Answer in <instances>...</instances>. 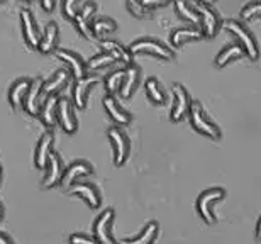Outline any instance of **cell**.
I'll use <instances>...</instances> for the list:
<instances>
[{
	"label": "cell",
	"instance_id": "cell-1",
	"mask_svg": "<svg viewBox=\"0 0 261 244\" xmlns=\"http://www.w3.org/2000/svg\"><path fill=\"white\" fill-rule=\"evenodd\" d=\"M224 28H226L229 33H232L238 38V43L241 44V48L244 49V53L248 55L249 60H258L259 58V46L258 41L254 38V34L249 31L246 25H244L241 20L238 19H227L224 20Z\"/></svg>",
	"mask_w": 261,
	"mask_h": 244
},
{
	"label": "cell",
	"instance_id": "cell-2",
	"mask_svg": "<svg viewBox=\"0 0 261 244\" xmlns=\"http://www.w3.org/2000/svg\"><path fill=\"white\" fill-rule=\"evenodd\" d=\"M189 119H190V124L194 126L195 131L203 134V136L212 138V139L221 138V129H219L216 122H212V119L207 116V112L203 111L202 103L198 100L192 102V105L189 109Z\"/></svg>",
	"mask_w": 261,
	"mask_h": 244
},
{
	"label": "cell",
	"instance_id": "cell-3",
	"mask_svg": "<svg viewBox=\"0 0 261 244\" xmlns=\"http://www.w3.org/2000/svg\"><path fill=\"white\" fill-rule=\"evenodd\" d=\"M130 53H149L153 56H158V58L163 60H171L173 58V51H171L170 46H166L163 41L151 38V36H144V38H138L134 39L129 46Z\"/></svg>",
	"mask_w": 261,
	"mask_h": 244
},
{
	"label": "cell",
	"instance_id": "cell-4",
	"mask_svg": "<svg viewBox=\"0 0 261 244\" xmlns=\"http://www.w3.org/2000/svg\"><path fill=\"white\" fill-rule=\"evenodd\" d=\"M226 197V192L219 186H214V188L205 190L203 194L197 199V212L200 214L205 224H216V214H214V205L217 204L219 200H222Z\"/></svg>",
	"mask_w": 261,
	"mask_h": 244
},
{
	"label": "cell",
	"instance_id": "cell-5",
	"mask_svg": "<svg viewBox=\"0 0 261 244\" xmlns=\"http://www.w3.org/2000/svg\"><path fill=\"white\" fill-rule=\"evenodd\" d=\"M192 105V98L189 90L181 85V83H175L171 87V111L170 119L173 122L181 121L185 116H189V109Z\"/></svg>",
	"mask_w": 261,
	"mask_h": 244
},
{
	"label": "cell",
	"instance_id": "cell-6",
	"mask_svg": "<svg viewBox=\"0 0 261 244\" xmlns=\"http://www.w3.org/2000/svg\"><path fill=\"white\" fill-rule=\"evenodd\" d=\"M95 12H97V2L95 0H87V2L78 9L75 17H73V22H75L76 29L80 31L85 38H90V39L97 38L95 31L92 28V20H93Z\"/></svg>",
	"mask_w": 261,
	"mask_h": 244
},
{
	"label": "cell",
	"instance_id": "cell-7",
	"mask_svg": "<svg viewBox=\"0 0 261 244\" xmlns=\"http://www.w3.org/2000/svg\"><path fill=\"white\" fill-rule=\"evenodd\" d=\"M109 139H111L112 144V151H114V165L121 166L126 163V159L129 156L130 151V144L129 139L126 136V132L122 131L121 126H112L109 129Z\"/></svg>",
	"mask_w": 261,
	"mask_h": 244
},
{
	"label": "cell",
	"instance_id": "cell-8",
	"mask_svg": "<svg viewBox=\"0 0 261 244\" xmlns=\"http://www.w3.org/2000/svg\"><path fill=\"white\" fill-rule=\"evenodd\" d=\"M198 14H200V29L203 33V38H212L217 34V31L221 29L222 20L221 15L212 5L207 4H198Z\"/></svg>",
	"mask_w": 261,
	"mask_h": 244
},
{
	"label": "cell",
	"instance_id": "cell-9",
	"mask_svg": "<svg viewBox=\"0 0 261 244\" xmlns=\"http://www.w3.org/2000/svg\"><path fill=\"white\" fill-rule=\"evenodd\" d=\"M19 17H20V28H22V34H24L25 41H28V44L33 46V48H38L41 33H39L38 19H36V15L33 14V10L28 9V7H22V9H20V12H19Z\"/></svg>",
	"mask_w": 261,
	"mask_h": 244
},
{
	"label": "cell",
	"instance_id": "cell-10",
	"mask_svg": "<svg viewBox=\"0 0 261 244\" xmlns=\"http://www.w3.org/2000/svg\"><path fill=\"white\" fill-rule=\"evenodd\" d=\"M55 55L58 56L60 60H63V63L68 66V70L71 71V76L73 78H80V76L87 75L88 73V68H87V61L82 58L80 53L73 49H66V48H56L55 49Z\"/></svg>",
	"mask_w": 261,
	"mask_h": 244
},
{
	"label": "cell",
	"instance_id": "cell-11",
	"mask_svg": "<svg viewBox=\"0 0 261 244\" xmlns=\"http://www.w3.org/2000/svg\"><path fill=\"white\" fill-rule=\"evenodd\" d=\"M112 222H114V210L112 209L103 210L95 219V222H93V237H95L100 244H114V237L111 232Z\"/></svg>",
	"mask_w": 261,
	"mask_h": 244
},
{
	"label": "cell",
	"instance_id": "cell-12",
	"mask_svg": "<svg viewBox=\"0 0 261 244\" xmlns=\"http://www.w3.org/2000/svg\"><path fill=\"white\" fill-rule=\"evenodd\" d=\"M100 76L98 75H83L80 78H75V83H73V105H76L78 109H85L87 105V98H88V90L95 85Z\"/></svg>",
	"mask_w": 261,
	"mask_h": 244
},
{
	"label": "cell",
	"instance_id": "cell-13",
	"mask_svg": "<svg viewBox=\"0 0 261 244\" xmlns=\"http://www.w3.org/2000/svg\"><path fill=\"white\" fill-rule=\"evenodd\" d=\"M58 124L68 134H73L78 129V121L75 111H73V102L68 97L58 98Z\"/></svg>",
	"mask_w": 261,
	"mask_h": 244
},
{
	"label": "cell",
	"instance_id": "cell-14",
	"mask_svg": "<svg viewBox=\"0 0 261 244\" xmlns=\"http://www.w3.org/2000/svg\"><path fill=\"white\" fill-rule=\"evenodd\" d=\"M93 173V168L92 165L85 161V159H78V161H73L68 168L65 170L63 173V178H61V186H63L65 190H70L73 185L76 183L78 178H82V176H88Z\"/></svg>",
	"mask_w": 261,
	"mask_h": 244
},
{
	"label": "cell",
	"instance_id": "cell-15",
	"mask_svg": "<svg viewBox=\"0 0 261 244\" xmlns=\"http://www.w3.org/2000/svg\"><path fill=\"white\" fill-rule=\"evenodd\" d=\"M102 103H103L106 112L111 116L112 121L116 122V126H126V124L130 122V114L121 105V102L117 100L116 95H112V93H106Z\"/></svg>",
	"mask_w": 261,
	"mask_h": 244
},
{
	"label": "cell",
	"instance_id": "cell-16",
	"mask_svg": "<svg viewBox=\"0 0 261 244\" xmlns=\"http://www.w3.org/2000/svg\"><path fill=\"white\" fill-rule=\"evenodd\" d=\"M46 176H44V181H43V186L44 188H53L58 183H61V178H63V163H61V158L60 154L53 151L49 154L48 158V165H46Z\"/></svg>",
	"mask_w": 261,
	"mask_h": 244
},
{
	"label": "cell",
	"instance_id": "cell-17",
	"mask_svg": "<svg viewBox=\"0 0 261 244\" xmlns=\"http://www.w3.org/2000/svg\"><path fill=\"white\" fill-rule=\"evenodd\" d=\"M53 143H55V136L49 131H46L43 136L39 138V141H38V144H36V149H34L36 168H41V170L46 168L49 154L53 153Z\"/></svg>",
	"mask_w": 261,
	"mask_h": 244
},
{
	"label": "cell",
	"instance_id": "cell-18",
	"mask_svg": "<svg viewBox=\"0 0 261 244\" xmlns=\"http://www.w3.org/2000/svg\"><path fill=\"white\" fill-rule=\"evenodd\" d=\"M71 78V71L68 70V66H63V68H58L53 75L49 76L48 80L43 82V95H58V92L63 88L68 82Z\"/></svg>",
	"mask_w": 261,
	"mask_h": 244
},
{
	"label": "cell",
	"instance_id": "cell-19",
	"mask_svg": "<svg viewBox=\"0 0 261 244\" xmlns=\"http://www.w3.org/2000/svg\"><path fill=\"white\" fill-rule=\"evenodd\" d=\"M43 78H34L31 80V85H29V90L25 93V98H24V109L28 111L31 116H39V109H41V103H39V98L43 97Z\"/></svg>",
	"mask_w": 261,
	"mask_h": 244
},
{
	"label": "cell",
	"instance_id": "cell-20",
	"mask_svg": "<svg viewBox=\"0 0 261 244\" xmlns=\"http://www.w3.org/2000/svg\"><path fill=\"white\" fill-rule=\"evenodd\" d=\"M58 38H60V29H58V22L56 20H48L41 33L39 38V44L38 49L41 53H49V51H55L58 48Z\"/></svg>",
	"mask_w": 261,
	"mask_h": 244
},
{
	"label": "cell",
	"instance_id": "cell-21",
	"mask_svg": "<svg viewBox=\"0 0 261 244\" xmlns=\"http://www.w3.org/2000/svg\"><path fill=\"white\" fill-rule=\"evenodd\" d=\"M58 98H60L58 95L44 97V100L41 103V109H39L41 122L49 129H53L56 124H58Z\"/></svg>",
	"mask_w": 261,
	"mask_h": 244
},
{
	"label": "cell",
	"instance_id": "cell-22",
	"mask_svg": "<svg viewBox=\"0 0 261 244\" xmlns=\"http://www.w3.org/2000/svg\"><path fill=\"white\" fill-rule=\"evenodd\" d=\"M70 192L73 195H78L80 199H83L87 202L92 209H98L102 204V195L100 192L97 190L95 185L92 183H75L70 188Z\"/></svg>",
	"mask_w": 261,
	"mask_h": 244
},
{
	"label": "cell",
	"instance_id": "cell-23",
	"mask_svg": "<svg viewBox=\"0 0 261 244\" xmlns=\"http://www.w3.org/2000/svg\"><path fill=\"white\" fill-rule=\"evenodd\" d=\"M139 80H141L139 66L134 65V63L126 65V71H124V82H122L121 92H119V93H121L124 98H129L134 93L136 88H138Z\"/></svg>",
	"mask_w": 261,
	"mask_h": 244
},
{
	"label": "cell",
	"instance_id": "cell-24",
	"mask_svg": "<svg viewBox=\"0 0 261 244\" xmlns=\"http://www.w3.org/2000/svg\"><path fill=\"white\" fill-rule=\"evenodd\" d=\"M203 33L198 25L192 24V25H184V28H176L171 31L170 34V43L173 46H181L185 41L189 39H202Z\"/></svg>",
	"mask_w": 261,
	"mask_h": 244
},
{
	"label": "cell",
	"instance_id": "cell-25",
	"mask_svg": "<svg viewBox=\"0 0 261 244\" xmlns=\"http://www.w3.org/2000/svg\"><path fill=\"white\" fill-rule=\"evenodd\" d=\"M100 48L109 51L111 55H114L117 58V61H122V63L130 65L133 63V53L127 48L126 44H122L121 41L116 39H102L100 41Z\"/></svg>",
	"mask_w": 261,
	"mask_h": 244
},
{
	"label": "cell",
	"instance_id": "cell-26",
	"mask_svg": "<svg viewBox=\"0 0 261 244\" xmlns=\"http://www.w3.org/2000/svg\"><path fill=\"white\" fill-rule=\"evenodd\" d=\"M29 85H31V78H17L12 85L9 87V102L12 107H20L24 103V98H25V93L29 90Z\"/></svg>",
	"mask_w": 261,
	"mask_h": 244
},
{
	"label": "cell",
	"instance_id": "cell-27",
	"mask_svg": "<svg viewBox=\"0 0 261 244\" xmlns=\"http://www.w3.org/2000/svg\"><path fill=\"white\" fill-rule=\"evenodd\" d=\"M158 231L160 226L156 222H149L136 237H133V239H121L117 241V244H153L156 237H158Z\"/></svg>",
	"mask_w": 261,
	"mask_h": 244
},
{
	"label": "cell",
	"instance_id": "cell-28",
	"mask_svg": "<svg viewBox=\"0 0 261 244\" xmlns=\"http://www.w3.org/2000/svg\"><path fill=\"white\" fill-rule=\"evenodd\" d=\"M244 53V49L241 48V44L239 43H231L227 46H224V48L219 51V53L216 55V60H214V63H216V66H226L227 63H231L232 60L239 58Z\"/></svg>",
	"mask_w": 261,
	"mask_h": 244
},
{
	"label": "cell",
	"instance_id": "cell-29",
	"mask_svg": "<svg viewBox=\"0 0 261 244\" xmlns=\"http://www.w3.org/2000/svg\"><path fill=\"white\" fill-rule=\"evenodd\" d=\"M175 9L181 17L189 22L198 25L200 24V14H198V7L190 2V0H175Z\"/></svg>",
	"mask_w": 261,
	"mask_h": 244
},
{
	"label": "cell",
	"instance_id": "cell-30",
	"mask_svg": "<svg viewBox=\"0 0 261 244\" xmlns=\"http://www.w3.org/2000/svg\"><path fill=\"white\" fill-rule=\"evenodd\" d=\"M114 63H117L116 56L111 55L106 49H102V51H98V53L90 56V60L87 61V68L88 70H100V68H106V66H111Z\"/></svg>",
	"mask_w": 261,
	"mask_h": 244
},
{
	"label": "cell",
	"instance_id": "cell-31",
	"mask_svg": "<svg viewBox=\"0 0 261 244\" xmlns=\"http://www.w3.org/2000/svg\"><path fill=\"white\" fill-rule=\"evenodd\" d=\"M144 87H146V93H148V97L154 103H165L166 102V92L156 76H149V78L146 80Z\"/></svg>",
	"mask_w": 261,
	"mask_h": 244
},
{
	"label": "cell",
	"instance_id": "cell-32",
	"mask_svg": "<svg viewBox=\"0 0 261 244\" xmlns=\"http://www.w3.org/2000/svg\"><path fill=\"white\" fill-rule=\"evenodd\" d=\"M124 71H126V68H116V70H112L106 78H103L107 93L116 95L117 92H121V87H122V82H124Z\"/></svg>",
	"mask_w": 261,
	"mask_h": 244
},
{
	"label": "cell",
	"instance_id": "cell-33",
	"mask_svg": "<svg viewBox=\"0 0 261 244\" xmlns=\"http://www.w3.org/2000/svg\"><path fill=\"white\" fill-rule=\"evenodd\" d=\"M92 28L93 31H95L97 36L100 34H106V33H114L119 24L117 20H114L112 17H107V15H98V17H95L92 20Z\"/></svg>",
	"mask_w": 261,
	"mask_h": 244
},
{
	"label": "cell",
	"instance_id": "cell-34",
	"mask_svg": "<svg viewBox=\"0 0 261 244\" xmlns=\"http://www.w3.org/2000/svg\"><path fill=\"white\" fill-rule=\"evenodd\" d=\"M241 17L243 19H253L261 17V0H249L241 7Z\"/></svg>",
	"mask_w": 261,
	"mask_h": 244
},
{
	"label": "cell",
	"instance_id": "cell-35",
	"mask_svg": "<svg viewBox=\"0 0 261 244\" xmlns=\"http://www.w3.org/2000/svg\"><path fill=\"white\" fill-rule=\"evenodd\" d=\"M80 9V0H61V12H63L66 17L73 19L75 14Z\"/></svg>",
	"mask_w": 261,
	"mask_h": 244
},
{
	"label": "cell",
	"instance_id": "cell-36",
	"mask_svg": "<svg viewBox=\"0 0 261 244\" xmlns=\"http://www.w3.org/2000/svg\"><path fill=\"white\" fill-rule=\"evenodd\" d=\"M70 244H100V242H98L95 237H88L83 234H71Z\"/></svg>",
	"mask_w": 261,
	"mask_h": 244
},
{
	"label": "cell",
	"instance_id": "cell-37",
	"mask_svg": "<svg viewBox=\"0 0 261 244\" xmlns=\"http://www.w3.org/2000/svg\"><path fill=\"white\" fill-rule=\"evenodd\" d=\"M139 2L144 9H151V7H161V5H166V4H170L171 0H139Z\"/></svg>",
	"mask_w": 261,
	"mask_h": 244
},
{
	"label": "cell",
	"instance_id": "cell-38",
	"mask_svg": "<svg viewBox=\"0 0 261 244\" xmlns=\"http://www.w3.org/2000/svg\"><path fill=\"white\" fill-rule=\"evenodd\" d=\"M127 7L133 10L134 14H138V15H141V14L144 12V7L141 5L139 0H127Z\"/></svg>",
	"mask_w": 261,
	"mask_h": 244
},
{
	"label": "cell",
	"instance_id": "cell-39",
	"mask_svg": "<svg viewBox=\"0 0 261 244\" xmlns=\"http://www.w3.org/2000/svg\"><path fill=\"white\" fill-rule=\"evenodd\" d=\"M41 5H43L46 10H53L56 5V0H41Z\"/></svg>",
	"mask_w": 261,
	"mask_h": 244
},
{
	"label": "cell",
	"instance_id": "cell-40",
	"mask_svg": "<svg viewBox=\"0 0 261 244\" xmlns=\"http://www.w3.org/2000/svg\"><path fill=\"white\" fill-rule=\"evenodd\" d=\"M0 244H14V242L10 241V237H7L5 234H2V232H0Z\"/></svg>",
	"mask_w": 261,
	"mask_h": 244
},
{
	"label": "cell",
	"instance_id": "cell-41",
	"mask_svg": "<svg viewBox=\"0 0 261 244\" xmlns=\"http://www.w3.org/2000/svg\"><path fill=\"white\" fill-rule=\"evenodd\" d=\"M256 239L261 241V217H259V221H258V224H256Z\"/></svg>",
	"mask_w": 261,
	"mask_h": 244
},
{
	"label": "cell",
	"instance_id": "cell-42",
	"mask_svg": "<svg viewBox=\"0 0 261 244\" xmlns=\"http://www.w3.org/2000/svg\"><path fill=\"white\" fill-rule=\"evenodd\" d=\"M198 4H207V5H212L214 4V0H197Z\"/></svg>",
	"mask_w": 261,
	"mask_h": 244
},
{
	"label": "cell",
	"instance_id": "cell-43",
	"mask_svg": "<svg viewBox=\"0 0 261 244\" xmlns=\"http://www.w3.org/2000/svg\"><path fill=\"white\" fill-rule=\"evenodd\" d=\"M2 214H4V210H2V205H0V221H2Z\"/></svg>",
	"mask_w": 261,
	"mask_h": 244
},
{
	"label": "cell",
	"instance_id": "cell-44",
	"mask_svg": "<svg viewBox=\"0 0 261 244\" xmlns=\"http://www.w3.org/2000/svg\"><path fill=\"white\" fill-rule=\"evenodd\" d=\"M0 178H2V166H0Z\"/></svg>",
	"mask_w": 261,
	"mask_h": 244
},
{
	"label": "cell",
	"instance_id": "cell-45",
	"mask_svg": "<svg viewBox=\"0 0 261 244\" xmlns=\"http://www.w3.org/2000/svg\"><path fill=\"white\" fill-rule=\"evenodd\" d=\"M0 2H2V0H0Z\"/></svg>",
	"mask_w": 261,
	"mask_h": 244
}]
</instances>
